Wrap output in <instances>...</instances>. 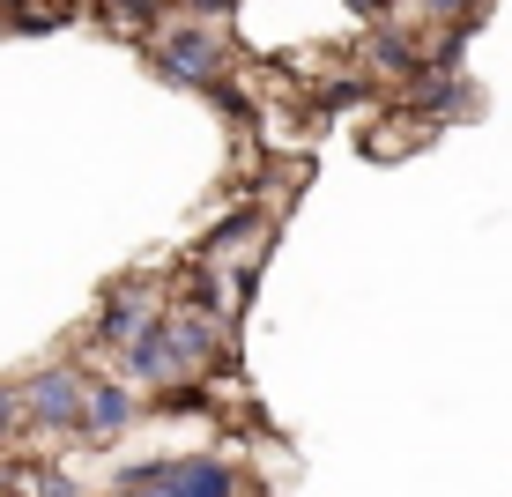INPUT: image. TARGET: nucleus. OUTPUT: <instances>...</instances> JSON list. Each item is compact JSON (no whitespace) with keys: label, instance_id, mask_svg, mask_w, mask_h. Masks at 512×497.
Returning a JSON list of instances; mask_svg holds the SVG:
<instances>
[{"label":"nucleus","instance_id":"obj_3","mask_svg":"<svg viewBox=\"0 0 512 497\" xmlns=\"http://www.w3.org/2000/svg\"><path fill=\"white\" fill-rule=\"evenodd\" d=\"M82 423H90V431H127L134 423V394L127 386H82Z\"/></svg>","mask_w":512,"mask_h":497},{"label":"nucleus","instance_id":"obj_4","mask_svg":"<svg viewBox=\"0 0 512 497\" xmlns=\"http://www.w3.org/2000/svg\"><path fill=\"white\" fill-rule=\"evenodd\" d=\"M164 60H171V75H193V82L216 75V52H208V38H171Z\"/></svg>","mask_w":512,"mask_h":497},{"label":"nucleus","instance_id":"obj_1","mask_svg":"<svg viewBox=\"0 0 512 497\" xmlns=\"http://www.w3.org/2000/svg\"><path fill=\"white\" fill-rule=\"evenodd\" d=\"M127 490L141 497H238V475L216 460H186V468H134Z\"/></svg>","mask_w":512,"mask_h":497},{"label":"nucleus","instance_id":"obj_5","mask_svg":"<svg viewBox=\"0 0 512 497\" xmlns=\"http://www.w3.org/2000/svg\"><path fill=\"white\" fill-rule=\"evenodd\" d=\"M141 327H149V297H112V312H104V342H134Z\"/></svg>","mask_w":512,"mask_h":497},{"label":"nucleus","instance_id":"obj_2","mask_svg":"<svg viewBox=\"0 0 512 497\" xmlns=\"http://www.w3.org/2000/svg\"><path fill=\"white\" fill-rule=\"evenodd\" d=\"M15 408H23L30 423H82V379L75 371H45V379H30L23 394H15Z\"/></svg>","mask_w":512,"mask_h":497}]
</instances>
